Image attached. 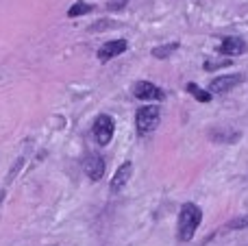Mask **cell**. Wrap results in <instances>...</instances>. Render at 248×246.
<instances>
[{"label": "cell", "mask_w": 248, "mask_h": 246, "mask_svg": "<svg viewBox=\"0 0 248 246\" xmlns=\"http://www.w3.org/2000/svg\"><path fill=\"white\" fill-rule=\"evenodd\" d=\"M128 0H109L107 2V9H111V11H120V9L126 7Z\"/></svg>", "instance_id": "obj_15"}, {"label": "cell", "mask_w": 248, "mask_h": 246, "mask_svg": "<svg viewBox=\"0 0 248 246\" xmlns=\"http://www.w3.org/2000/svg\"><path fill=\"white\" fill-rule=\"evenodd\" d=\"M246 42L242 37H224L222 44H220V52L227 57H237L246 52Z\"/></svg>", "instance_id": "obj_8"}, {"label": "cell", "mask_w": 248, "mask_h": 246, "mask_svg": "<svg viewBox=\"0 0 248 246\" xmlns=\"http://www.w3.org/2000/svg\"><path fill=\"white\" fill-rule=\"evenodd\" d=\"M231 63V59H220V61H205V70H216V68H224Z\"/></svg>", "instance_id": "obj_14"}, {"label": "cell", "mask_w": 248, "mask_h": 246, "mask_svg": "<svg viewBox=\"0 0 248 246\" xmlns=\"http://www.w3.org/2000/svg\"><path fill=\"white\" fill-rule=\"evenodd\" d=\"M202 220V212L198 205L194 203H185L179 212V222H176V233H179L181 242H189L196 233L198 225Z\"/></svg>", "instance_id": "obj_1"}, {"label": "cell", "mask_w": 248, "mask_h": 246, "mask_svg": "<svg viewBox=\"0 0 248 246\" xmlns=\"http://www.w3.org/2000/svg\"><path fill=\"white\" fill-rule=\"evenodd\" d=\"M92 4L90 2H83V0H78V2H74L72 7L68 9V17H78V15H85V13L92 11Z\"/></svg>", "instance_id": "obj_11"}, {"label": "cell", "mask_w": 248, "mask_h": 246, "mask_svg": "<svg viewBox=\"0 0 248 246\" xmlns=\"http://www.w3.org/2000/svg\"><path fill=\"white\" fill-rule=\"evenodd\" d=\"M242 74H229V77H218L211 81L209 85V92L211 94H227L229 90H233L235 85H240L242 83Z\"/></svg>", "instance_id": "obj_6"}, {"label": "cell", "mask_w": 248, "mask_h": 246, "mask_svg": "<svg viewBox=\"0 0 248 246\" xmlns=\"http://www.w3.org/2000/svg\"><path fill=\"white\" fill-rule=\"evenodd\" d=\"M244 227H248V216L244 218H235V220H231L227 225V229H244Z\"/></svg>", "instance_id": "obj_13"}, {"label": "cell", "mask_w": 248, "mask_h": 246, "mask_svg": "<svg viewBox=\"0 0 248 246\" xmlns=\"http://www.w3.org/2000/svg\"><path fill=\"white\" fill-rule=\"evenodd\" d=\"M113 131H116V124H113V118L107 116V113H100L94 120V126H92V133H94V139L100 144V146H107L113 138Z\"/></svg>", "instance_id": "obj_3"}, {"label": "cell", "mask_w": 248, "mask_h": 246, "mask_svg": "<svg viewBox=\"0 0 248 246\" xmlns=\"http://www.w3.org/2000/svg\"><path fill=\"white\" fill-rule=\"evenodd\" d=\"M185 90H187L196 100H201V103H209V100H211V92H205L202 87H198L196 83H187V87H185Z\"/></svg>", "instance_id": "obj_10"}, {"label": "cell", "mask_w": 248, "mask_h": 246, "mask_svg": "<svg viewBox=\"0 0 248 246\" xmlns=\"http://www.w3.org/2000/svg\"><path fill=\"white\" fill-rule=\"evenodd\" d=\"M176 48H179V42H172V44H166V46L153 48V57H155V59H166V57L172 55Z\"/></svg>", "instance_id": "obj_12"}, {"label": "cell", "mask_w": 248, "mask_h": 246, "mask_svg": "<svg viewBox=\"0 0 248 246\" xmlns=\"http://www.w3.org/2000/svg\"><path fill=\"white\" fill-rule=\"evenodd\" d=\"M126 39H113V42H105L103 46L98 48V59L100 61H109L113 59V57L122 55L124 50H126Z\"/></svg>", "instance_id": "obj_7"}, {"label": "cell", "mask_w": 248, "mask_h": 246, "mask_svg": "<svg viewBox=\"0 0 248 246\" xmlns=\"http://www.w3.org/2000/svg\"><path fill=\"white\" fill-rule=\"evenodd\" d=\"M159 120H161V113H159V107H155V105H146V107L137 109V113H135L137 133L146 135L150 131H155L159 126Z\"/></svg>", "instance_id": "obj_2"}, {"label": "cell", "mask_w": 248, "mask_h": 246, "mask_svg": "<svg viewBox=\"0 0 248 246\" xmlns=\"http://www.w3.org/2000/svg\"><path fill=\"white\" fill-rule=\"evenodd\" d=\"M133 94H135V98L140 100H163L166 98V94H163L161 87H157L155 83L150 81H137L135 85H133Z\"/></svg>", "instance_id": "obj_4"}, {"label": "cell", "mask_w": 248, "mask_h": 246, "mask_svg": "<svg viewBox=\"0 0 248 246\" xmlns=\"http://www.w3.org/2000/svg\"><path fill=\"white\" fill-rule=\"evenodd\" d=\"M83 170H85V174L92 181H100L105 174V159L100 155H96V153H92V155H87L85 161H83Z\"/></svg>", "instance_id": "obj_5"}, {"label": "cell", "mask_w": 248, "mask_h": 246, "mask_svg": "<svg viewBox=\"0 0 248 246\" xmlns=\"http://www.w3.org/2000/svg\"><path fill=\"white\" fill-rule=\"evenodd\" d=\"M131 174H133V164L131 161H124V164L118 168V172L113 174V179H111V192L116 194V192H120L124 185H126V181L131 179Z\"/></svg>", "instance_id": "obj_9"}]
</instances>
